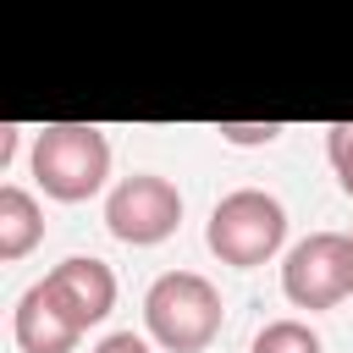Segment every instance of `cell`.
<instances>
[{
    "instance_id": "6da1fadb",
    "label": "cell",
    "mask_w": 353,
    "mask_h": 353,
    "mask_svg": "<svg viewBox=\"0 0 353 353\" xmlns=\"http://www.w3.org/2000/svg\"><path fill=\"white\" fill-rule=\"evenodd\" d=\"M226 303L210 276L199 270H165L143 292V336L165 353H204L221 336Z\"/></svg>"
},
{
    "instance_id": "7a4b0ae2",
    "label": "cell",
    "mask_w": 353,
    "mask_h": 353,
    "mask_svg": "<svg viewBox=\"0 0 353 353\" xmlns=\"http://www.w3.org/2000/svg\"><path fill=\"white\" fill-rule=\"evenodd\" d=\"M28 171L55 204H83L110 182V138L88 121H50L33 132Z\"/></svg>"
},
{
    "instance_id": "3957f363",
    "label": "cell",
    "mask_w": 353,
    "mask_h": 353,
    "mask_svg": "<svg viewBox=\"0 0 353 353\" xmlns=\"http://www.w3.org/2000/svg\"><path fill=\"white\" fill-rule=\"evenodd\" d=\"M204 243L221 265L232 270H259L281 254L287 243V204L265 188H232L210 221H204Z\"/></svg>"
},
{
    "instance_id": "277c9868",
    "label": "cell",
    "mask_w": 353,
    "mask_h": 353,
    "mask_svg": "<svg viewBox=\"0 0 353 353\" xmlns=\"http://www.w3.org/2000/svg\"><path fill=\"white\" fill-rule=\"evenodd\" d=\"M281 298L292 309H336L353 298V237L347 232H309L281 259Z\"/></svg>"
},
{
    "instance_id": "5b68a950",
    "label": "cell",
    "mask_w": 353,
    "mask_h": 353,
    "mask_svg": "<svg viewBox=\"0 0 353 353\" xmlns=\"http://www.w3.org/2000/svg\"><path fill=\"white\" fill-rule=\"evenodd\" d=\"M182 226V193L160 171H132L105 193V232L127 248H154Z\"/></svg>"
},
{
    "instance_id": "8992f818",
    "label": "cell",
    "mask_w": 353,
    "mask_h": 353,
    "mask_svg": "<svg viewBox=\"0 0 353 353\" xmlns=\"http://www.w3.org/2000/svg\"><path fill=\"white\" fill-rule=\"evenodd\" d=\"M44 287L72 309V320H77L83 331L99 325V320L116 309V270H110L105 259H94V254H66L61 265L44 270Z\"/></svg>"
},
{
    "instance_id": "52a82bcc",
    "label": "cell",
    "mask_w": 353,
    "mask_h": 353,
    "mask_svg": "<svg viewBox=\"0 0 353 353\" xmlns=\"http://www.w3.org/2000/svg\"><path fill=\"white\" fill-rule=\"evenodd\" d=\"M11 336H17V347L22 353H72L88 331L72 320V309L44 287V276L17 298V309H11Z\"/></svg>"
},
{
    "instance_id": "ba28073f",
    "label": "cell",
    "mask_w": 353,
    "mask_h": 353,
    "mask_svg": "<svg viewBox=\"0 0 353 353\" xmlns=\"http://www.w3.org/2000/svg\"><path fill=\"white\" fill-rule=\"evenodd\" d=\"M39 237H44V210H39V199H33L28 188L6 182V188H0V259H6V265L28 259V254L39 248Z\"/></svg>"
},
{
    "instance_id": "9c48e42d",
    "label": "cell",
    "mask_w": 353,
    "mask_h": 353,
    "mask_svg": "<svg viewBox=\"0 0 353 353\" xmlns=\"http://www.w3.org/2000/svg\"><path fill=\"white\" fill-rule=\"evenodd\" d=\"M248 353H325V342H320V331L309 320H292L287 314V320H265L254 331Z\"/></svg>"
},
{
    "instance_id": "30bf717a",
    "label": "cell",
    "mask_w": 353,
    "mask_h": 353,
    "mask_svg": "<svg viewBox=\"0 0 353 353\" xmlns=\"http://www.w3.org/2000/svg\"><path fill=\"white\" fill-rule=\"evenodd\" d=\"M325 160L336 171V188L353 199V121H331L325 127Z\"/></svg>"
},
{
    "instance_id": "8fae6325",
    "label": "cell",
    "mask_w": 353,
    "mask_h": 353,
    "mask_svg": "<svg viewBox=\"0 0 353 353\" xmlns=\"http://www.w3.org/2000/svg\"><path fill=\"white\" fill-rule=\"evenodd\" d=\"M215 132H221V143H232V149H259V143H276L287 127H281V121H221Z\"/></svg>"
},
{
    "instance_id": "7c38bea8",
    "label": "cell",
    "mask_w": 353,
    "mask_h": 353,
    "mask_svg": "<svg viewBox=\"0 0 353 353\" xmlns=\"http://www.w3.org/2000/svg\"><path fill=\"white\" fill-rule=\"evenodd\" d=\"M94 353H154V342L138 336V331H110V336L94 342Z\"/></svg>"
},
{
    "instance_id": "4fadbf2b",
    "label": "cell",
    "mask_w": 353,
    "mask_h": 353,
    "mask_svg": "<svg viewBox=\"0 0 353 353\" xmlns=\"http://www.w3.org/2000/svg\"><path fill=\"white\" fill-rule=\"evenodd\" d=\"M17 132H22V127H11V121L0 127V171H6V165H11V154H17Z\"/></svg>"
},
{
    "instance_id": "5bb4252c",
    "label": "cell",
    "mask_w": 353,
    "mask_h": 353,
    "mask_svg": "<svg viewBox=\"0 0 353 353\" xmlns=\"http://www.w3.org/2000/svg\"><path fill=\"white\" fill-rule=\"evenodd\" d=\"M347 237H353V232H347Z\"/></svg>"
}]
</instances>
